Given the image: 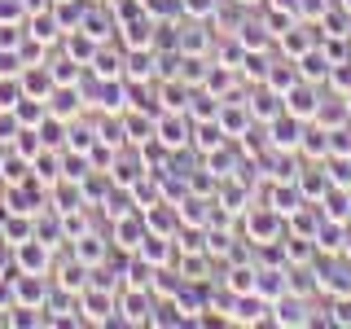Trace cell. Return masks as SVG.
<instances>
[{
    "mask_svg": "<svg viewBox=\"0 0 351 329\" xmlns=\"http://www.w3.org/2000/svg\"><path fill=\"white\" fill-rule=\"evenodd\" d=\"M241 228H246L250 246H281V215L272 206H246L241 211Z\"/></svg>",
    "mask_w": 351,
    "mask_h": 329,
    "instance_id": "cell-1",
    "label": "cell"
},
{
    "mask_svg": "<svg viewBox=\"0 0 351 329\" xmlns=\"http://www.w3.org/2000/svg\"><path fill=\"white\" fill-rule=\"evenodd\" d=\"M80 312H84V325H119V290L88 285L80 294Z\"/></svg>",
    "mask_w": 351,
    "mask_h": 329,
    "instance_id": "cell-2",
    "label": "cell"
},
{
    "mask_svg": "<svg viewBox=\"0 0 351 329\" xmlns=\"http://www.w3.org/2000/svg\"><path fill=\"white\" fill-rule=\"evenodd\" d=\"M154 141H158L167 154H180L193 141V119L184 114V110H162V114H158V127H154Z\"/></svg>",
    "mask_w": 351,
    "mask_h": 329,
    "instance_id": "cell-3",
    "label": "cell"
},
{
    "mask_svg": "<svg viewBox=\"0 0 351 329\" xmlns=\"http://www.w3.org/2000/svg\"><path fill=\"white\" fill-rule=\"evenodd\" d=\"M53 255H58V246H49V241H40V237H27L22 246H14L18 272H40V277H53Z\"/></svg>",
    "mask_w": 351,
    "mask_h": 329,
    "instance_id": "cell-4",
    "label": "cell"
},
{
    "mask_svg": "<svg viewBox=\"0 0 351 329\" xmlns=\"http://www.w3.org/2000/svg\"><path fill=\"white\" fill-rule=\"evenodd\" d=\"M154 307H158V299H154V290H119V321L123 325H154Z\"/></svg>",
    "mask_w": 351,
    "mask_h": 329,
    "instance_id": "cell-5",
    "label": "cell"
},
{
    "mask_svg": "<svg viewBox=\"0 0 351 329\" xmlns=\"http://www.w3.org/2000/svg\"><path fill=\"white\" fill-rule=\"evenodd\" d=\"M154 40H158V18H149L145 9L119 22V44L123 49H154Z\"/></svg>",
    "mask_w": 351,
    "mask_h": 329,
    "instance_id": "cell-6",
    "label": "cell"
},
{
    "mask_svg": "<svg viewBox=\"0 0 351 329\" xmlns=\"http://www.w3.org/2000/svg\"><path fill=\"white\" fill-rule=\"evenodd\" d=\"M14 290H18V307H22V312L49 307V277H40V272H14Z\"/></svg>",
    "mask_w": 351,
    "mask_h": 329,
    "instance_id": "cell-7",
    "label": "cell"
},
{
    "mask_svg": "<svg viewBox=\"0 0 351 329\" xmlns=\"http://www.w3.org/2000/svg\"><path fill=\"white\" fill-rule=\"evenodd\" d=\"M84 106H88V93L80 84H58L49 93V114H58L62 123H75V114H80Z\"/></svg>",
    "mask_w": 351,
    "mask_h": 329,
    "instance_id": "cell-8",
    "label": "cell"
},
{
    "mask_svg": "<svg viewBox=\"0 0 351 329\" xmlns=\"http://www.w3.org/2000/svg\"><path fill=\"white\" fill-rule=\"evenodd\" d=\"M219 127H224V136L228 141H241L250 127H255V119H250V110H246V101H237V97H224L219 101Z\"/></svg>",
    "mask_w": 351,
    "mask_h": 329,
    "instance_id": "cell-9",
    "label": "cell"
},
{
    "mask_svg": "<svg viewBox=\"0 0 351 329\" xmlns=\"http://www.w3.org/2000/svg\"><path fill=\"white\" fill-rule=\"evenodd\" d=\"M114 224V250H123V255H136L141 241H145V215L141 211H128L119 219H110Z\"/></svg>",
    "mask_w": 351,
    "mask_h": 329,
    "instance_id": "cell-10",
    "label": "cell"
},
{
    "mask_svg": "<svg viewBox=\"0 0 351 329\" xmlns=\"http://www.w3.org/2000/svg\"><path fill=\"white\" fill-rule=\"evenodd\" d=\"M22 27H27V40H36L40 49H53V44H62V36L66 31L58 27V18H53V9H36V14H27V22H22Z\"/></svg>",
    "mask_w": 351,
    "mask_h": 329,
    "instance_id": "cell-11",
    "label": "cell"
},
{
    "mask_svg": "<svg viewBox=\"0 0 351 329\" xmlns=\"http://www.w3.org/2000/svg\"><path fill=\"white\" fill-rule=\"evenodd\" d=\"M285 101V114H294V119H303V123H312L316 119V110H321V101H316V88L307 84V80H299L290 88V93L281 97Z\"/></svg>",
    "mask_w": 351,
    "mask_h": 329,
    "instance_id": "cell-12",
    "label": "cell"
},
{
    "mask_svg": "<svg viewBox=\"0 0 351 329\" xmlns=\"http://www.w3.org/2000/svg\"><path fill=\"white\" fill-rule=\"evenodd\" d=\"M71 255L80 259V263H88V268H101V263L110 259V241L97 233V228H88L84 237H75V241H71Z\"/></svg>",
    "mask_w": 351,
    "mask_h": 329,
    "instance_id": "cell-13",
    "label": "cell"
},
{
    "mask_svg": "<svg viewBox=\"0 0 351 329\" xmlns=\"http://www.w3.org/2000/svg\"><path fill=\"white\" fill-rule=\"evenodd\" d=\"M88 281H93V268H88V263H80L75 255L66 259L62 268H53V285H58V290H66V294H84Z\"/></svg>",
    "mask_w": 351,
    "mask_h": 329,
    "instance_id": "cell-14",
    "label": "cell"
},
{
    "mask_svg": "<svg viewBox=\"0 0 351 329\" xmlns=\"http://www.w3.org/2000/svg\"><path fill=\"white\" fill-rule=\"evenodd\" d=\"M158 49H128L123 58V80H158Z\"/></svg>",
    "mask_w": 351,
    "mask_h": 329,
    "instance_id": "cell-15",
    "label": "cell"
},
{
    "mask_svg": "<svg viewBox=\"0 0 351 329\" xmlns=\"http://www.w3.org/2000/svg\"><path fill=\"white\" fill-rule=\"evenodd\" d=\"M294 184H299V193H303V202H321V197L329 193V184H334V180H329V175H325V162H312V167H303L299 175H294Z\"/></svg>",
    "mask_w": 351,
    "mask_h": 329,
    "instance_id": "cell-16",
    "label": "cell"
},
{
    "mask_svg": "<svg viewBox=\"0 0 351 329\" xmlns=\"http://www.w3.org/2000/svg\"><path fill=\"white\" fill-rule=\"evenodd\" d=\"M154 127H158V114H145V110H123V132H128V145H149Z\"/></svg>",
    "mask_w": 351,
    "mask_h": 329,
    "instance_id": "cell-17",
    "label": "cell"
},
{
    "mask_svg": "<svg viewBox=\"0 0 351 329\" xmlns=\"http://www.w3.org/2000/svg\"><path fill=\"white\" fill-rule=\"evenodd\" d=\"M268 132H272V149H299V136H303V119H294V114H281L268 123Z\"/></svg>",
    "mask_w": 351,
    "mask_h": 329,
    "instance_id": "cell-18",
    "label": "cell"
},
{
    "mask_svg": "<svg viewBox=\"0 0 351 329\" xmlns=\"http://www.w3.org/2000/svg\"><path fill=\"white\" fill-rule=\"evenodd\" d=\"M18 80H22V93H27V97H40V101H49V93L58 88L53 71H49V66H36V62H31V66H22V71H18Z\"/></svg>",
    "mask_w": 351,
    "mask_h": 329,
    "instance_id": "cell-19",
    "label": "cell"
},
{
    "mask_svg": "<svg viewBox=\"0 0 351 329\" xmlns=\"http://www.w3.org/2000/svg\"><path fill=\"white\" fill-rule=\"evenodd\" d=\"M237 80H241V75L233 71V66H224V62H211V66H206V75H202V88H206L211 97H219V101H224V97H233Z\"/></svg>",
    "mask_w": 351,
    "mask_h": 329,
    "instance_id": "cell-20",
    "label": "cell"
},
{
    "mask_svg": "<svg viewBox=\"0 0 351 329\" xmlns=\"http://www.w3.org/2000/svg\"><path fill=\"white\" fill-rule=\"evenodd\" d=\"M215 202H219V206H228L233 215H241L246 206H255V197H250V189L241 184V175H228V180H219V189H215Z\"/></svg>",
    "mask_w": 351,
    "mask_h": 329,
    "instance_id": "cell-21",
    "label": "cell"
},
{
    "mask_svg": "<svg viewBox=\"0 0 351 329\" xmlns=\"http://www.w3.org/2000/svg\"><path fill=\"white\" fill-rule=\"evenodd\" d=\"M31 175H36L44 189H53L58 180H66V175H62V149H49V145H44L36 158H31Z\"/></svg>",
    "mask_w": 351,
    "mask_h": 329,
    "instance_id": "cell-22",
    "label": "cell"
},
{
    "mask_svg": "<svg viewBox=\"0 0 351 329\" xmlns=\"http://www.w3.org/2000/svg\"><path fill=\"white\" fill-rule=\"evenodd\" d=\"M246 110H250V119H255V123H272V119H277L281 110H285V101H281L277 93H272L268 84H259V93H250Z\"/></svg>",
    "mask_w": 351,
    "mask_h": 329,
    "instance_id": "cell-23",
    "label": "cell"
},
{
    "mask_svg": "<svg viewBox=\"0 0 351 329\" xmlns=\"http://www.w3.org/2000/svg\"><path fill=\"white\" fill-rule=\"evenodd\" d=\"M123 58H128V49H110V40L101 44V49H97V58L88 62V71L97 75V80H123Z\"/></svg>",
    "mask_w": 351,
    "mask_h": 329,
    "instance_id": "cell-24",
    "label": "cell"
},
{
    "mask_svg": "<svg viewBox=\"0 0 351 329\" xmlns=\"http://www.w3.org/2000/svg\"><path fill=\"white\" fill-rule=\"evenodd\" d=\"M136 255H145L154 268H167V263H176V237H162V233H149L145 228V241H141Z\"/></svg>",
    "mask_w": 351,
    "mask_h": 329,
    "instance_id": "cell-25",
    "label": "cell"
},
{
    "mask_svg": "<svg viewBox=\"0 0 351 329\" xmlns=\"http://www.w3.org/2000/svg\"><path fill=\"white\" fill-rule=\"evenodd\" d=\"M27 237H36V215L9 211L5 219H0V241H5V246H22Z\"/></svg>",
    "mask_w": 351,
    "mask_h": 329,
    "instance_id": "cell-26",
    "label": "cell"
},
{
    "mask_svg": "<svg viewBox=\"0 0 351 329\" xmlns=\"http://www.w3.org/2000/svg\"><path fill=\"white\" fill-rule=\"evenodd\" d=\"M206 49H211V36H206L202 22H197V18L180 22V31H176V53H202V58H206Z\"/></svg>",
    "mask_w": 351,
    "mask_h": 329,
    "instance_id": "cell-27",
    "label": "cell"
},
{
    "mask_svg": "<svg viewBox=\"0 0 351 329\" xmlns=\"http://www.w3.org/2000/svg\"><path fill=\"white\" fill-rule=\"evenodd\" d=\"M97 49H101V40H93L84 27H75V31H66V36H62V53H66V58H75V62H84V66L97 58Z\"/></svg>",
    "mask_w": 351,
    "mask_h": 329,
    "instance_id": "cell-28",
    "label": "cell"
},
{
    "mask_svg": "<svg viewBox=\"0 0 351 329\" xmlns=\"http://www.w3.org/2000/svg\"><path fill=\"white\" fill-rule=\"evenodd\" d=\"M255 294H263L268 303H277L281 294H290V268H259V281H255Z\"/></svg>",
    "mask_w": 351,
    "mask_h": 329,
    "instance_id": "cell-29",
    "label": "cell"
},
{
    "mask_svg": "<svg viewBox=\"0 0 351 329\" xmlns=\"http://www.w3.org/2000/svg\"><path fill=\"white\" fill-rule=\"evenodd\" d=\"M268 206H272V211H277L281 219H285V215H294V211L303 206V193H299V184H294V180H277V184L268 189Z\"/></svg>",
    "mask_w": 351,
    "mask_h": 329,
    "instance_id": "cell-30",
    "label": "cell"
},
{
    "mask_svg": "<svg viewBox=\"0 0 351 329\" xmlns=\"http://www.w3.org/2000/svg\"><path fill=\"white\" fill-rule=\"evenodd\" d=\"M154 263L145 259V255H128L123 259V285L128 290H154Z\"/></svg>",
    "mask_w": 351,
    "mask_h": 329,
    "instance_id": "cell-31",
    "label": "cell"
},
{
    "mask_svg": "<svg viewBox=\"0 0 351 329\" xmlns=\"http://www.w3.org/2000/svg\"><path fill=\"white\" fill-rule=\"evenodd\" d=\"M189 93H193V88L184 84V80H176V75H162V80H158L162 110H189Z\"/></svg>",
    "mask_w": 351,
    "mask_h": 329,
    "instance_id": "cell-32",
    "label": "cell"
},
{
    "mask_svg": "<svg viewBox=\"0 0 351 329\" xmlns=\"http://www.w3.org/2000/svg\"><path fill=\"white\" fill-rule=\"evenodd\" d=\"M189 145L197 154H211L219 145H228V136H224V127H219V119H206V123H193V141Z\"/></svg>",
    "mask_w": 351,
    "mask_h": 329,
    "instance_id": "cell-33",
    "label": "cell"
},
{
    "mask_svg": "<svg viewBox=\"0 0 351 329\" xmlns=\"http://www.w3.org/2000/svg\"><path fill=\"white\" fill-rule=\"evenodd\" d=\"M255 281H259L255 263H233V268L224 272V290L228 294H255Z\"/></svg>",
    "mask_w": 351,
    "mask_h": 329,
    "instance_id": "cell-34",
    "label": "cell"
},
{
    "mask_svg": "<svg viewBox=\"0 0 351 329\" xmlns=\"http://www.w3.org/2000/svg\"><path fill=\"white\" fill-rule=\"evenodd\" d=\"M299 80H303V75H299V66H294V58H290V62H277V66H268V75H263V84H268L277 97H285V93H290V88L299 84Z\"/></svg>",
    "mask_w": 351,
    "mask_h": 329,
    "instance_id": "cell-35",
    "label": "cell"
},
{
    "mask_svg": "<svg viewBox=\"0 0 351 329\" xmlns=\"http://www.w3.org/2000/svg\"><path fill=\"white\" fill-rule=\"evenodd\" d=\"M31 180V158H22L18 149H9L0 158V184H27Z\"/></svg>",
    "mask_w": 351,
    "mask_h": 329,
    "instance_id": "cell-36",
    "label": "cell"
},
{
    "mask_svg": "<svg viewBox=\"0 0 351 329\" xmlns=\"http://www.w3.org/2000/svg\"><path fill=\"white\" fill-rule=\"evenodd\" d=\"M184 114H189L193 123H206V119L219 114V97H211L206 88H193V93H189V110H184Z\"/></svg>",
    "mask_w": 351,
    "mask_h": 329,
    "instance_id": "cell-37",
    "label": "cell"
},
{
    "mask_svg": "<svg viewBox=\"0 0 351 329\" xmlns=\"http://www.w3.org/2000/svg\"><path fill=\"white\" fill-rule=\"evenodd\" d=\"M299 149H303L312 162H325V158H329V132H325L321 123H316V127H307L303 136H299Z\"/></svg>",
    "mask_w": 351,
    "mask_h": 329,
    "instance_id": "cell-38",
    "label": "cell"
},
{
    "mask_svg": "<svg viewBox=\"0 0 351 329\" xmlns=\"http://www.w3.org/2000/svg\"><path fill=\"white\" fill-rule=\"evenodd\" d=\"M307 31H312V27H299V22H294V27H285L281 36H277L285 58H303V53L312 49V36H307Z\"/></svg>",
    "mask_w": 351,
    "mask_h": 329,
    "instance_id": "cell-39",
    "label": "cell"
},
{
    "mask_svg": "<svg viewBox=\"0 0 351 329\" xmlns=\"http://www.w3.org/2000/svg\"><path fill=\"white\" fill-rule=\"evenodd\" d=\"M53 18H58V27L62 31H75L84 22V9H88V0H53Z\"/></svg>",
    "mask_w": 351,
    "mask_h": 329,
    "instance_id": "cell-40",
    "label": "cell"
},
{
    "mask_svg": "<svg viewBox=\"0 0 351 329\" xmlns=\"http://www.w3.org/2000/svg\"><path fill=\"white\" fill-rule=\"evenodd\" d=\"M206 158V171L215 175V180H228V175H237L233 167H237V154L228 149V145H219V149H211V154H202Z\"/></svg>",
    "mask_w": 351,
    "mask_h": 329,
    "instance_id": "cell-41",
    "label": "cell"
},
{
    "mask_svg": "<svg viewBox=\"0 0 351 329\" xmlns=\"http://www.w3.org/2000/svg\"><path fill=\"white\" fill-rule=\"evenodd\" d=\"M321 206H325V219H338V224H347V219H351V197L343 193V189H334V184H329V193L321 197Z\"/></svg>",
    "mask_w": 351,
    "mask_h": 329,
    "instance_id": "cell-42",
    "label": "cell"
},
{
    "mask_svg": "<svg viewBox=\"0 0 351 329\" xmlns=\"http://www.w3.org/2000/svg\"><path fill=\"white\" fill-rule=\"evenodd\" d=\"M14 114H18L22 127H40L44 114H49V101H40V97H22V101L14 106Z\"/></svg>",
    "mask_w": 351,
    "mask_h": 329,
    "instance_id": "cell-43",
    "label": "cell"
},
{
    "mask_svg": "<svg viewBox=\"0 0 351 329\" xmlns=\"http://www.w3.org/2000/svg\"><path fill=\"white\" fill-rule=\"evenodd\" d=\"M184 285V277H180V268H158L154 272V299H176V290Z\"/></svg>",
    "mask_w": 351,
    "mask_h": 329,
    "instance_id": "cell-44",
    "label": "cell"
},
{
    "mask_svg": "<svg viewBox=\"0 0 351 329\" xmlns=\"http://www.w3.org/2000/svg\"><path fill=\"white\" fill-rule=\"evenodd\" d=\"M62 215V233H66V246H71L75 237H84L88 228H93V219H88L84 206H75V211H58Z\"/></svg>",
    "mask_w": 351,
    "mask_h": 329,
    "instance_id": "cell-45",
    "label": "cell"
},
{
    "mask_svg": "<svg viewBox=\"0 0 351 329\" xmlns=\"http://www.w3.org/2000/svg\"><path fill=\"white\" fill-rule=\"evenodd\" d=\"M49 71H53V80H58V84H80V80H84V71H88V66H84V62H75V58H66V53H62V58H58V62H53V66H49Z\"/></svg>",
    "mask_w": 351,
    "mask_h": 329,
    "instance_id": "cell-46",
    "label": "cell"
},
{
    "mask_svg": "<svg viewBox=\"0 0 351 329\" xmlns=\"http://www.w3.org/2000/svg\"><path fill=\"white\" fill-rule=\"evenodd\" d=\"M180 14L197 18V22H211L219 14V0H180Z\"/></svg>",
    "mask_w": 351,
    "mask_h": 329,
    "instance_id": "cell-47",
    "label": "cell"
},
{
    "mask_svg": "<svg viewBox=\"0 0 351 329\" xmlns=\"http://www.w3.org/2000/svg\"><path fill=\"white\" fill-rule=\"evenodd\" d=\"M22 97H27V93H22V80H18V75H0V110H14Z\"/></svg>",
    "mask_w": 351,
    "mask_h": 329,
    "instance_id": "cell-48",
    "label": "cell"
},
{
    "mask_svg": "<svg viewBox=\"0 0 351 329\" xmlns=\"http://www.w3.org/2000/svg\"><path fill=\"white\" fill-rule=\"evenodd\" d=\"M268 36H272L268 27H250V22H246V27H237L241 49H268Z\"/></svg>",
    "mask_w": 351,
    "mask_h": 329,
    "instance_id": "cell-49",
    "label": "cell"
},
{
    "mask_svg": "<svg viewBox=\"0 0 351 329\" xmlns=\"http://www.w3.org/2000/svg\"><path fill=\"white\" fill-rule=\"evenodd\" d=\"M27 22V5L22 0H0V27H18Z\"/></svg>",
    "mask_w": 351,
    "mask_h": 329,
    "instance_id": "cell-50",
    "label": "cell"
},
{
    "mask_svg": "<svg viewBox=\"0 0 351 329\" xmlns=\"http://www.w3.org/2000/svg\"><path fill=\"white\" fill-rule=\"evenodd\" d=\"M18 307V290H14V272H0V316Z\"/></svg>",
    "mask_w": 351,
    "mask_h": 329,
    "instance_id": "cell-51",
    "label": "cell"
},
{
    "mask_svg": "<svg viewBox=\"0 0 351 329\" xmlns=\"http://www.w3.org/2000/svg\"><path fill=\"white\" fill-rule=\"evenodd\" d=\"M22 132V123H18V114L14 110H0V145H14V136Z\"/></svg>",
    "mask_w": 351,
    "mask_h": 329,
    "instance_id": "cell-52",
    "label": "cell"
},
{
    "mask_svg": "<svg viewBox=\"0 0 351 329\" xmlns=\"http://www.w3.org/2000/svg\"><path fill=\"white\" fill-rule=\"evenodd\" d=\"M329 312H334V316H329V321H334V325H351V294H338Z\"/></svg>",
    "mask_w": 351,
    "mask_h": 329,
    "instance_id": "cell-53",
    "label": "cell"
},
{
    "mask_svg": "<svg viewBox=\"0 0 351 329\" xmlns=\"http://www.w3.org/2000/svg\"><path fill=\"white\" fill-rule=\"evenodd\" d=\"M343 9H347V14H351V0H343Z\"/></svg>",
    "mask_w": 351,
    "mask_h": 329,
    "instance_id": "cell-54",
    "label": "cell"
},
{
    "mask_svg": "<svg viewBox=\"0 0 351 329\" xmlns=\"http://www.w3.org/2000/svg\"><path fill=\"white\" fill-rule=\"evenodd\" d=\"M237 5H255V0H237Z\"/></svg>",
    "mask_w": 351,
    "mask_h": 329,
    "instance_id": "cell-55",
    "label": "cell"
}]
</instances>
